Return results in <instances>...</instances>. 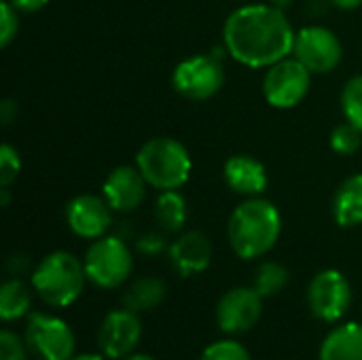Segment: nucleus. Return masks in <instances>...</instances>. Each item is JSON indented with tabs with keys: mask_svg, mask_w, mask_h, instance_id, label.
<instances>
[{
	"mask_svg": "<svg viewBox=\"0 0 362 360\" xmlns=\"http://www.w3.org/2000/svg\"><path fill=\"white\" fill-rule=\"evenodd\" d=\"M295 34L284 8L255 2L229 13L223 25V47L246 68H269L293 55Z\"/></svg>",
	"mask_w": 362,
	"mask_h": 360,
	"instance_id": "f257e3e1",
	"label": "nucleus"
},
{
	"mask_svg": "<svg viewBox=\"0 0 362 360\" xmlns=\"http://www.w3.org/2000/svg\"><path fill=\"white\" fill-rule=\"evenodd\" d=\"M282 214L274 202L263 197H248L229 216L227 238L233 252L252 261L265 257L280 240Z\"/></svg>",
	"mask_w": 362,
	"mask_h": 360,
	"instance_id": "f03ea898",
	"label": "nucleus"
},
{
	"mask_svg": "<svg viewBox=\"0 0 362 360\" xmlns=\"http://www.w3.org/2000/svg\"><path fill=\"white\" fill-rule=\"evenodd\" d=\"M136 166L148 187L157 191L180 189L187 185L193 170L189 149L180 140L168 136L146 140L136 155Z\"/></svg>",
	"mask_w": 362,
	"mask_h": 360,
	"instance_id": "7ed1b4c3",
	"label": "nucleus"
},
{
	"mask_svg": "<svg viewBox=\"0 0 362 360\" xmlns=\"http://www.w3.org/2000/svg\"><path fill=\"white\" fill-rule=\"evenodd\" d=\"M85 280V265L66 250H55L42 257L32 274L36 295L51 308L72 306L83 295Z\"/></svg>",
	"mask_w": 362,
	"mask_h": 360,
	"instance_id": "20e7f679",
	"label": "nucleus"
},
{
	"mask_svg": "<svg viewBox=\"0 0 362 360\" xmlns=\"http://www.w3.org/2000/svg\"><path fill=\"white\" fill-rule=\"evenodd\" d=\"M223 51L225 47H216L212 53H199L178 62L172 72V85L176 93L193 102L214 98L225 85Z\"/></svg>",
	"mask_w": 362,
	"mask_h": 360,
	"instance_id": "39448f33",
	"label": "nucleus"
},
{
	"mask_svg": "<svg viewBox=\"0 0 362 360\" xmlns=\"http://www.w3.org/2000/svg\"><path fill=\"white\" fill-rule=\"evenodd\" d=\"M83 265L91 284L110 291L127 282L134 269V257L119 236H102L87 248Z\"/></svg>",
	"mask_w": 362,
	"mask_h": 360,
	"instance_id": "423d86ee",
	"label": "nucleus"
},
{
	"mask_svg": "<svg viewBox=\"0 0 362 360\" xmlns=\"http://www.w3.org/2000/svg\"><path fill=\"white\" fill-rule=\"evenodd\" d=\"M265 70L267 72L263 76V95L272 108H295L310 93L312 72L297 57H284Z\"/></svg>",
	"mask_w": 362,
	"mask_h": 360,
	"instance_id": "0eeeda50",
	"label": "nucleus"
},
{
	"mask_svg": "<svg viewBox=\"0 0 362 360\" xmlns=\"http://www.w3.org/2000/svg\"><path fill=\"white\" fill-rule=\"evenodd\" d=\"M25 344L38 360H70L74 356V333L57 316L32 312L25 320Z\"/></svg>",
	"mask_w": 362,
	"mask_h": 360,
	"instance_id": "6e6552de",
	"label": "nucleus"
},
{
	"mask_svg": "<svg viewBox=\"0 0 362 360\" xmlns=\"http://www.w3.org/2000/svg\"><path fill=\"white\" fill-rule=\"evenodd\" d=\"M293 57H297L312 74H329L339 66L344 47L333 30L325 25H308L295 34Z\"/></svg>",
	"mask_w": 362,
	"mask_h": 360,
	"instance_id": "1a4fd4ad",
	"label": "nucleus"
},
{
	"mask_svg": "<svg viewBox=\"0 0 362 360\" xmlns=\"http://www.w3.org/2000/svg\"><path fill=\"white\" fill-rule=\"evenodd\" d=\"M308 306L322 323L341 320L352 306V286L337 269H325L314 276L308 289Z\"/></svg>",
	"mask_w": 362,
	"mask_h": 360,
	"instance_id": "9d476101",
	"label": "nucleus"
},
{
	"mask_svg": "<svg viewBox=\"0 0 362 360\" xmlns=\"http://www.w3.org/2000/svg\"><path fill=\"white\" fill-rule=\"evenodd\" d=\"M263 312V297L255 286H235L227 291L216 306V323L221 331L240 335L250 331Z\"/></svg>",
	"mask_w": 362,
	"mask_h": 360,
	"instance_id": "9b49d317",
	"label": "nucleus"
},
{
	"mask_svg": "<svg viewBox=\"0 0 362 360\" xmlns=\"http://www.w3.org/2000/svg\"><path fill=\"white\" fill-rule=\"evenodd\" d=\"M142 337V323L136 312L123 308L112 310L100 325L98 346L104 356L112 360L127 359L134 354Z\"/></svg>",
	"mask_w": 362,
	"mask_h": 360,
	"instance_id": "f8f14e48",
	"label": "nucleus"
},
{
	"mask_svg": "<svg viewBox=\"0 0 362 360\" xmlns=\"http://www.w3.org/2000/svg\"><path fill=\"white\" fill-rule=\"evenodd\" d=\"M112 208L104 195H76L66 206V223L70 231L83 240H98L106 236L112 225Z\"/></svg>",
	"mask_w": 362,
	"mask_h": 360,
	"instance_id": "ddd939ff",
	"label": "nucleus"
},
{
	"mask_svg": "<svg viewBox=\"0 0 362 360\" xmlns=\"http://www.w3.org/2000/svg\"><path fill=\"white\" fill-rule=\"evenodd\" d=\"M148 182L144 180L138 166H119L115 168L102 185V195L115 212H132L146 197Z\"/></svg>",
	"mask_w": 362,
	"mask_h": 360,
	"instance_id": "4468645a",
	"label": "nucleus"
},
{
	"mask_svg": "<svg viewBox=\"0 0 362 360\" xmlns=\"http://www.w3.org/2000/svg\"><path fill=\"white\" fill-rule=\"evenodd\" d=\"M168 255L176 274L189 278L208 269L212 261V244L202 231H185L170 244Z\"/></svg>",
	"mask_w": 362,
	"mask_h": 360,
	"instance_id": "2eb2a0df",
	"label": "nucleus"
},
{
	"mask_svg": "<svg viewBox=\"0 0 362 360\" xmlns=\"http://www.w3.org/2000/svg\"><path fill=\"white\" fill-rule=\"evenodd\" d=\"M227 187L242 197H261L269 185L265 166L252 155H231L223 166Z\"/></svg>",
	"mask_w": 362,
	"mask_h": 360,
	"instance_id": "dca6fc26",
	"label": "nucleus"
},
{
	"mask_svg": "<svg viewBox=\"0 0 362 360\" xmlns=\"http://www.w3.org/2000/svg\"><path fill=\"white\" fill-rule=\"evenodd\" d=\"M333 219L339 227L362 225V174L346 178L333 197Z\"/></svg>",
	"mask_w": 362,
	"mask_h": 360,
	"instance_id": "f3484780",
	"label": "nucleus"
},
{
	"mask_svg": "<svg viewBox=\"0 0 362 360\" xmlns=\"http://www.w3.org/2000/svg\"><path fill=\"white\" fill-rule=\"evenodd\" d=\"M320 360H362V325L348 323L333 329L320 346Z\"/></svg>",
	"mask_w": 362,
	"mask_h": 360,
	"instance_id": "a211bd4d",
	"label": "nucleus"
},
{
	"mask_svg": "<svg viewBox=\"0 0 362 360\" xmlns=\"http://www.w3.org/2000/svg\"><path fill=\"white\" fill-rule=\"evenodd\" d=\"M165 293H168V286L161 278H155V276L138 278L123 293V308H127L136 314L148 312L163 303Z\"/></svg>",
	"mask_w": 362,
	"mask_h": 360,
	"instance_id": "6ab92c4d",
	"label": "nucleus"
},
{
	"mask_svg": "<svg viewBox=\"0 0 362 360\" xmlns=\"http://www.w3.org/2000/svg\"><path fill=\"white\" fill-rule=\"evenodd\" d=\"M187 199L178 189L159 191L155 202V223L163 233H180L187 223Z\"/></svg>",
	"mask_w": 362,
	"mask_h": 360,
	"instance_id": "aec40b11",
	"label": "nucleus"
},
{
	"mask_svg": "<svg viewBox=\"0 0 362 360\" xmlns=\"http://www.w3.org/2000/svg\"><path fill=\"white\" fill-rule=\"evenodd\" d=\"M32 306V293L30 289L19 280H6L0 289V318L4 323H13L23 318L30 312Z\"/></svg>",
	"mask_w": 362,
	"mask_h": 360,
	"instance_id": "412c9836",
	"label": "nucleus"
},
{
	"mask_svg": "<svg viewBox=\"0 0 362 360\" xmlns=\"http://www.w3.org/2000/svg\"><path fill=\"white\" fill-rule=\"evenodd\" d=\"M291 280V274L288 269L282 265V263H276V261H265L257 267L255 272V282L252 286L259 291V295L265 299V297H272V295H278Z\"/></svg>",
	"mask_w": 362,
	"mask_h": 360,
	"instance_id": "4be33fe9",
	"label": "nucleus"
},
{
	"mask_svg": "<svg viewBox=\"0 0 362 360\" xmlns=\"http://www.w3.org/2000/svg\"><path fill=\"white\" fill-rule=\"evenodd\" d=\"M341 110L346 121L362 132V74L352 76L341 89Z\"/></svg>",
	"mask_w": 362,
	"mask_h": 360,
	"instance_id": "5701e85b",
	"label": "nucleus"
},
{
	"mask_svg": "<svg viewBox=\"0 0 362 360\" xmlns=\"http://www.w3.org/2000/svg\"><path fill=\"white\" fill-rule=\"evenodd\" d=\"M361 146L362 132L356 125H352L350 121H346V123H339V125L333 127V132H331V149H333L337 155L350 157V155H354Z\"/></svg>",
	"mask_w": 362,
	"mask_h": 360,
	"instance_id": "b1692460",
	"label": "nucleus"
},
{
	"mask_svg": "<svg viewBox=\"0 0 362 360\" xmlns=\"http://www.w3.org/2000/svg\"><path fill=\"white\" fill-rule=\"evenodd\" d=\"M199 360H252L248 350L235 339H221L210 344Z\"/></svg>",
	"mask_w": 362,
	"mask_h": 360,
	"instance_id": "393cba45",
	"label": "nucleus"
},
{
	"mask_svg": "<svg viewBox=\"0 0 362 360\" xmlns=\"http://www.w3.org/2000/svg\"><path fill=\"white\" fill-rule=\"evenodd\" d=\"M21 172L19 151L11 144L0 146V187H11Z\"/></svg>",
	"mask_w": 362,
	"mask_h": 360,
	"instance_id": "a878e982",
	"label": "nucleus"
},
{
	"mask_svg": "<svg viewBox=\"0 0 362 360\" xmlns=\"http://www.w3.org/2000/svg\"><path fill=\"white\" fill-rule=\"evenodd\" d=\"M17 8L6 2V0H0V47L6 49L15 38H17V32H19V17H17Z\"/></svg>",
	"mask_w": 362,
	"mask_h": 360,
	"instance_id": "bb28decb",
	"label": "nucleus"
},
{
	"mask_svg": "<svg viewBox=\"0 0 362 360\" xmlns=\"http://www.w3.org/2000/svg\"><path fill=\"white\" fill-rule=\"evenodd\" d=\"M0 360H28V344L8 329L0 333Z\"/></svg>",
	"mask_w": 362,
	"mask_h": 360,
	"instance_id": "cd10ccee",
	"label": "nucleus"
},
{
	"mask_svg": "<svg viewBox=\"0 0 362 360\" xmlns=\"http://www.w3.org/2000/svg\"><path fill=\"white\" fill-rule=\"evenodd\" d=\"M168 248H170V246H168V242H165L163 231H161V233L148 231V233L140 236L138 242H136V250L142 252V255H148V257H157V255H161V252L168 250Z\"/></svg>",
	"mask_w": 362,
	"mask_h": 360,
	"instance_id": "c85d7f7f",
	"label": "nucleus"
},
{
	"mask_svg": "<svg viewBox=\"0 0 362 360\" xmlns=\"http://www.w3.org/2000/svg\"><path fill=\"white\" fill-rule=\"evenodd\" d=\"M11 2L19 13H36L49 4V0H6Z\"/></svg>",
	"mask_w": 362,
	"mask_h": 360,
	"instance_id": "c756f323",
	"label": "nucleus"
},
{
	"mask_svg": "<svg viewBox=\"0 0 362 360\" xmlns=\"http://www.w3.org/2000/svg\"><path fill=\"white\" fill-rule=\"evenodd\" d=\"M15 115H17L15 102H13V100H2V104H0V119H2V123L8 125V123L13 121Z\"/></svg>",
	"mask_w": 362,
	"mask_h": 360,
	"instance_id": "7c9ffc66",
	"label": "nucleus"
},
{
	"mask_svg": "<svg viewBox=\"0 0 362 360\" xmlns=\"http://www.w3.org/2000/svg\"><path fill=\"white\" fill-rule=\"evenodd\" d=\"M28 265H30V261L25 255H13L8 259V272L11 274H21L23 269H28Z\"/></svg>",
	"mask_w": 362,
	"mask_h": 360,
	"instance_id": "2f4dec72",
	"label": "nucleus"
},
{
	"mask_svg": "<svg viewBox=\"0 0 362 360\" xmlns=\"http://www.w3.org/2000/svg\"><path fill=\"white\" fill-rule=\"evenodd\" d=\"M333 6L341 8V11H354V8H361L362 0H329Z\"/></svg>",
	"mask_w": 362,
	"mask_h": 360,
	"instance_id": "473e14b6",
	"label": "nucleus"
},
{
	"mask_svg": "<svg viewBox=\"0 0 362 360\" xmlns=\"http://www.w3.org/2000/svg\"><path fill=\"white\" fill-rule=\"evenodd\" d=\"M8 199H11L8 187H0V206H2V208H6V206H8Z\"/></svg>",
	"mask_w": 362,
	"mask_h": 360,
	"instance_id": "72a5a7b5",
	"label": "nucleus"
},
{
	"mask_svg": "<svg viewBox=\"0 0 362 360\" xmlns=\"http://www.w3.org/2000/svg\"><path fill=\"white\" fill-rule=\"evenodd\" d=\"M269 4H274V6H278V8H288L295 0H267Z\"/></svg>",
	"mask_w": 362,
	"mask_h": 360,
	"instance_id": "f704fd0d",
	"label": "nucleus"
},
{
	"mask_svg": "<svg viewBox=\"0 0 362 360\" xmlns=\"http://www.w3.org/2000/svg\"><path fill=\"white\" fill-rule=\"evenodd\" d=\"M70 360H104L100 354H78V356H72Z\"/></svg>",
	"mask_w": 362,
	"mask_h": 360,
	"instance_id": "c9c22d12",
	"label": "nucleus"
},
{
	"mask_svg": "<svg viewBox=\"0 0 362 360\" xmlns=\"http://www.w3.org/2000/svg\"><path fill=\"white\" fill-rule=\"evenodd\" d=\"M123 360H155L153 356H148V354H140V352H136V354H129L127 359Z\"/></svg>",
	"mask_w": 362,
	"mask_h": 360,
	"instance_id": "e433bc0d",
	"label": "nucleus"
}]
</instances>
